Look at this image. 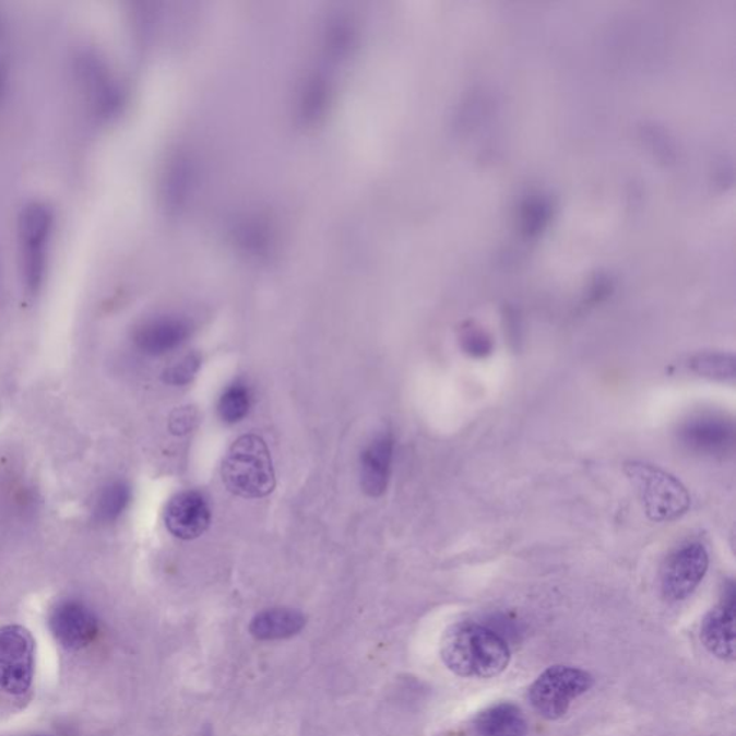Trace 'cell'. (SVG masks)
<instances>
[{"instance_id":"obj_4","label":"cell","mask_w":736,"mask_h":736,"mask_svg":"<svg viewBox=\"0 0 736 736\" xmlns=\"http://www.w3.org/2000/svg\"><path fill=\"white\" fill-rule=\"evenodd\" d=\"M54 229L51 207L32 202L22 209L17 221L21 244L22 275L26 289L36 294L43 288L48 270V247Z\"/></svg>"},{"instance_id":"obj_20","label":"cell","mask_w":736,"mask_h":736,"mask_svg":"<svg viewBox=\"0 0 736 736\" xmlns=\"http://www.w3.org/2000/svg\"><path fill=\"white\" fill-rule=\"evenodd\" d=\"M199 420L198 412L193 407H180L173 412L170 416L171 434L183 436L188 435L197 427Z\"/></svg>"},{"instance_id":"obj_17","label":"cell","mask_w":736,"mask_h":736,"mask_svg":"<svg viewBox=\"0 0 736 736\" xmlns=\"http://www.w3.org/2000/svg\"><path fill=\"white\" fill-rule=\"evenodd\" d=\"M251 390L244 381L227 385L217 403V413L225 424L234 425L245 419L251 408Z\"/></svg>"},{"instance_id":"obj_19","label":"cell","mask_w":736,"mask_h":736,"mask_svg":"<svg viewBox=\"0 0 736 736\" xmlns=\"http://www.w3.org/2000/svg\"><path fill=\"white\" fill-rule=\"evenodd\" d=\"M199 354H189L183 360L176 363L175 366L165 371V381L171 385H186L192 383L200 368Z\"/></svg>"},{"instance_id":"obj_10","label":"cell","mask_w":736,"mask_h":736,"mask_svg":"<svg viewBox=\"0 0 736 736\" xmlns=\"http://www.w3.org/2000/svg\"><path fill=\"white\" fill-rule=\"evenodd\" d=\"M393 452V435L385 430L372 438L363 452L361 488L368 497L379 498L388 489Z\"/></svg>"},{"instance_id":"obj_14","label":"cell","mask_w":736,"mask_h":736,"mask_svg":"<svg viewBox=\"0 0 736 736\" xmlns=\"http://www.w3.org/2000/svg\"><path fill=\"white\" fill-rule=\"evenodd\" d=\"M307 625L306 616L294 608H270L258 613L249 625V633L257 640H283L294 638Z\"/></svg>"},{"instance_id":"obj_9","label":"cell","mask_w":736,"mask_h":736,"mask_svg":"<svg viewBox=\"0 0 736 736\" xmlns=\"http://www.w3.org/2000/svg\"><path fill=\"white\" fill-rule=\"evenodd\" d=\"M211 521V507L203 495L197 490L177 494L167 503L165 522L167 530L176 538L197 539L206 533Z\"/></svg>"},{"instance_id":"obj_18","label":"cell","mask_w":736,"mask_h":736,"mask_svg":"<svg viewBox=\"0 0 736 736\" xmlns=\"http://www.w3.org/2000/svg\"><path fill=\"white\" fill-rule=\"evenodd\" d=\"M692 370L711 380L731 381L735 379V358L729 354H699L692 360Z\"/></svg>"},{"instance_id":"obj_13","label":"cell","mask_w":736,"mask_h":736,"mask_svg":"<svg viewBox=\"0 0 736 736\" xmlns=\"http://www.w3.org/2000/svg\"><path fill=\"white\" fill-rule=\"evenodd\" d=\"M684 440L699 452L716 454L734 447V426L728 420L703 416L689 422L684 429Z\"/></svg>"},{"instance_id":"obj_21","label":"cell","mask_w":736,"mask_h":736,"mask_svg":"<svg viewBox=\"0 0 736 736\" xmlns=\"http://www.w3.org/2000/svg\"><path fill=\"white\" fill-rule=\"evenodd\" d=\"M9 80H11V67L4 58H0V103L8 93Z\"/></svg>"},{"instance_id":"obj_15","label":"cell","mask_w":736,"mask_h":736,"mask_svg":"<svg viewBox=\"0 0 736 736\" xmlns=\"http://www.w3.org/2000/svg\"><path fill=\"white\" fill-rule=\"evenodd\" d=\"M476 729L480 736H525L526 722L520 708L503 702L482 712Z\"/></svg>"},{"instance_id":"obj_11","label":"cell","mask_w":736,"mask_h":736,"mask_svg":"<svg viewBox=\"0 0 736 736\" xmlns=\"http://www.w3.org/2000/svg\"><path fill=\"white\" fill-rule=\"evenodd\" d=\"M189 335V322L181 318L162 317L140 325L134 334V343L150 356H163L180 347Z\"/></svg>"},{"instance_id":"obj_16","label":"cell","mask_w":736,"mask_h":736,"mask_svg":"<svg viewBox=\"0 0 736 736\" xmlns=\"http://www.w3.org/2000/svg\"><path fill=\"white\" fill-rule=\"evenodd\" d=\"M130 499V486L124 480H112L95 498L94 517L99 522L117 521L129 507Z\"/></svg>"},{"instance_id":"obj_6","label":"cell","mask_w":736,"mask_h":736,"mask_svg":"<svg viewBox=\"0 0 736 736\" xmlns=\"http://www.w3.org/2000/svg\"><path fill=\"white\" fill-rule=\"evenodd\" d=\"M35 672V640L25 627H0V688L11 695L28 692Z\"/></svg>"},{"instance_id":"obj_8","label":"cell","mask_w":736,"mask_h":736,"mask_svg":"<svg viewBox=\"0 0 736 736\" xmlns=\"http://www.w3.org/2000/svg\"><path fill=\"white\" fill-rule=\"evenodd\" d=\"M49 629L67 651H81L97 638L98 621L84 603L63 600L49 615Z\"/></svg>"},{"instance_id":"obj_7","label":"cell","mask_w":736,"mask_h":736,"mask_svg":"<svg viewBox=\"0 0 736 736\" xmlns=\"http://www.w3.org/2000/svg\"><path fill=\"white\" fill-rule=\"evenodd\" d=\"M709 567L707 548L702 544H686L676 549L662 568V592L667 600L680 602L698 589Z\"/></svg>"},{"instance_id":"obj_5","label":"cell","mask_w":736,"mask_h":736,"mask_svg":"<svg viewBox=\"0 0 736 736\" xmlns=\"http://www.w3.org/2000/svg\"><path fill=\"white\" fill-rule=\"evenodd\" d=\"M593 676L571 666H553L543 672L530 688V702L545 720L565 716L571 702L587 693Z\"/></svg>"},{"instance_id":"obj_1","label":"cell","mask_w":736,"mask_h":736,"mask_svg":"<svg viewBox=\"0 0 736 736\" xmlns=\"http://www.w3.org/2000/svg\"><path fill=\"white\" fill-rule=\"evenodd\" d=\"M440 656L448 669L462 678H495L511 661L510 648L501 636L470 621L453 625L444 631Z\"/></svg>"},{"instance_id":"obj_12","label":"cell","mask_w":736,"mask_h":736,"mask_svg":"<svg viewBox=\"0 0 736 736\" xmlns=\"http://www.w3.org/2000/svg\"><path fill=\"white\" fill-rule=\"evenodd\" d=\"M703 646L722 661H735V606L734 598L713 608L701 626Z\"/></svg>"},{"instance_id":"obj_3","label":"cell","mask_w":736,"mask_h":736,"mask_svg":"<svg viewBox=\"0 0 736 736\" xmlns=\"http://www.w3.org/2000/svg\"><path fill=\"white\" fill-rule=\"evenodd\" d=\"M625 471L651 520L675 521L688 511V490L674 475L643 462L627 463Z\"/></svg>"},{"instance_id":"obj_2","label":"cell","mask_w":736,"mask_h":736,"mask_svg":"<svg viewBox=\"0 0 736 736\" xmlns=\"http://www.w3.org/2000/svg\"><path fill=\"white\" fill-rule=\"evenodd\" d=\"M222 479L240 498L266 497L275 488L274 463L266 443L257 435L240 436L222 463Z\"/></svg>"}]
</instances>
